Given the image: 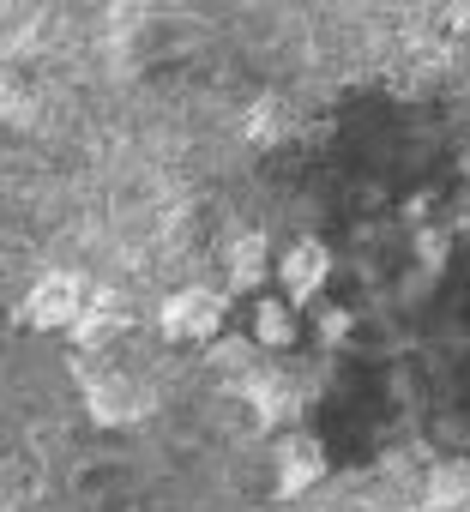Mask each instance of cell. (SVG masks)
Masks as SVG:
<instances>
[{
    "label": "cell",
    "mask_w": 470,
    "mask_h": 512,
    "mask_svg": "<svg viewBox=\"0 0 470 512\" xmlns=\"http://www.w3.org/2000/svg\"><path fill=\"white\" fill-rule=\"evenodd\" d=\"M350 332H356V314H350V308H338V302L314 308V338H320L326 350H338V344H344Z\"/></svg>",
    "instance_id": "obj_12"
},
{
    "label": "cell",
    "mask_w": 470,
    "mask_h": 512,
    "mask_svg": "<svg viewBox=\"0 0 470 512\" xmlns=\"http://www.w3.org/2000/svg\"><path fill=\"white\" fill-rule=\"evenodd\" d=\"M85 290L91 284L79 272H43L25 290V302H19V326H31V332H67L79 320V308H85Z\"/></svg>",
    "instance_id": "obj_3"
},
{
    "label": "cell",
    "mask_w": 470,
    "mask_h": 512,
    "mask_svg": "<svg viewBox=\"0 0 470 512\" xmlns=\"http://www.w3.org/2000/svg\"><path fill=\"white\" fill-rule=\"evenodd\" d=\"M127 326H133V302H127L121 290H85V308H79V320L67 326V338H73L79 350H103V344H115Z\"/></svg>",
    "instance_id": "obj_7"
},
{
    "label": "cell",
    "mask_w": 470,
    "mask_h": 512,
    "mask_svg": "<svg viewBox=\"0 0 470 512\" xmlns=\"http://www.w3.org/2000/svg\"><path fill=\"white\" fill-rule=\"evenodd\" d=\"M223 326H229V296L211 284H187V290L163 296V308H157V332L169 344H211V338H223Z\"/></svg>",
    "instance_id": "obj_1"
},
{
    "label": "cell",
    "mask_w": 470,
    "mask_h": 512,
    "mask_svg": "<svg viewBox=\"0 0 470 512\" xmlns=\"http://www.w3.org/2000/svg\"><path fill=\"white\" fill-rule=\"evenodd\" d=\"M85 416L97 428H133L151 416V392L133 374H91L85 380Z\"/></svg>",
    "instance_id": "obj_4"
},
{
    "label": "cell",
    "mask_w": 470,
    "mask_h": 512,
    "mask_svg": "<svg viewBox=\"0 0 470 512\" xmlns=\"http://www.w3.org/2000/svg\"><path fill=\"white\" fill-rule=\"evenodd\" d=\"M205 368H211L223 386H242V380L254 374V338H211Z\"/></svg>",
    "instance_id": "obj_10"
},
{
    "label": "cell",
    "mask_w": 470,
    "mask_h": 512,
    "mask_svg": "<svg viewBox=\"0 0 470 512\" xmlns=\"http://www.w3.org/2000/svg\"><path fill=\"white\" fill-rule=\"evenodd\" d=\"M223 272H229V290L223 296H242V290H260L272 278V241L266 229H242L229 247H223Z\"/></svg>",
    "instance_id": "obj_8"
},
{
    "label": "cell",
    "mask_w": 470,
    "mask_h": 512,
    "mask_svg": "<svg viewBox=\"0 0 470 512\" xmlns=\"http://www.w3.org/2000/svg\"><path fill=\"white\" fill-rule=\"evenodd\" d=\"M296 308L290 302H278V296H266L260 308H254V344H266V350H290L296 344Z\"/></svg>",
    "instance_id": "obj_9"
},
{
    "label": "cell",
    "mask_w": 470,
    "mask_h": 512,
    "mask_svg": "<svg viewBox=\"0 0 470 512\" xmlns=\"http://www.w3.org/2000/svg\"><path fill=\"white\" fill-rule=\"evenodd\" d=\"M242 398H248V410H254V422L260 428H296V416H302V386L284 374V368H254L248 380H242Z\"/></svg>",
    "instance_id": "obj_6"
},
{
    "label": "cell",
    "mask_w": 470,
    "mask_h": 512,
    "mask_svg": "<svg viewBox=\"0 0 470 512\" xmlns=\"http://www.w3.org/2000/svg\"><path fill=\"white\" fill-rule=\"evenodd\" d=\"M416 266H422V284L446 272V229H434V223H416Z\"/></svg>",
    "instance_id": "obj_11"
},
{
    "label": "cell",
    "mask_w": 470,
    "mask_h": 512,
    "mask_svg": "<svg viewBox=\"0 0 470 512\" xmlns=\"http://www.w3.org/2000/svg\"><path fill=\"white\" fill-rule=\"evenodd\" d=\"M326 278H332V247L302 235L284 247V260H278V284H284V302L290 308H314L326 296Z\"/></svg>",
    "instance_id": "obj_5"
},
{
    "label": "cell",
    "mask_w": 470,
    "mask_h": 512,
    "mask_svg": "<svg viewBox=\"0 0 470 512\" xmlns=\"http://www.w3.org/2000/svg\"><path fill=\"white\" fill-rule=\"evenodd\" d=\"M326 482V440L308 428H284L272 446V494L278 500H302L308 488Z\"/></svg>",
    "instance_id": "obj_2"
},
{
    "label": "cell",
    "mask_w": 470,
    "mask_h": 512,
    "mask_svg": "<svg viewBox=\"0 0 470 512\" xmlns=\"http://www.w3.org/2000/svg\"><path fill=\"white\" fill-rule=\"evenodd\" d=\"M278 121H284V109H278V103H272V97H260V103H254V109H248V139H254V145H272V139H278V133H284V127H278Z\"/></svg>",
    "instance_id": "obj_13"
}]
</instances>
